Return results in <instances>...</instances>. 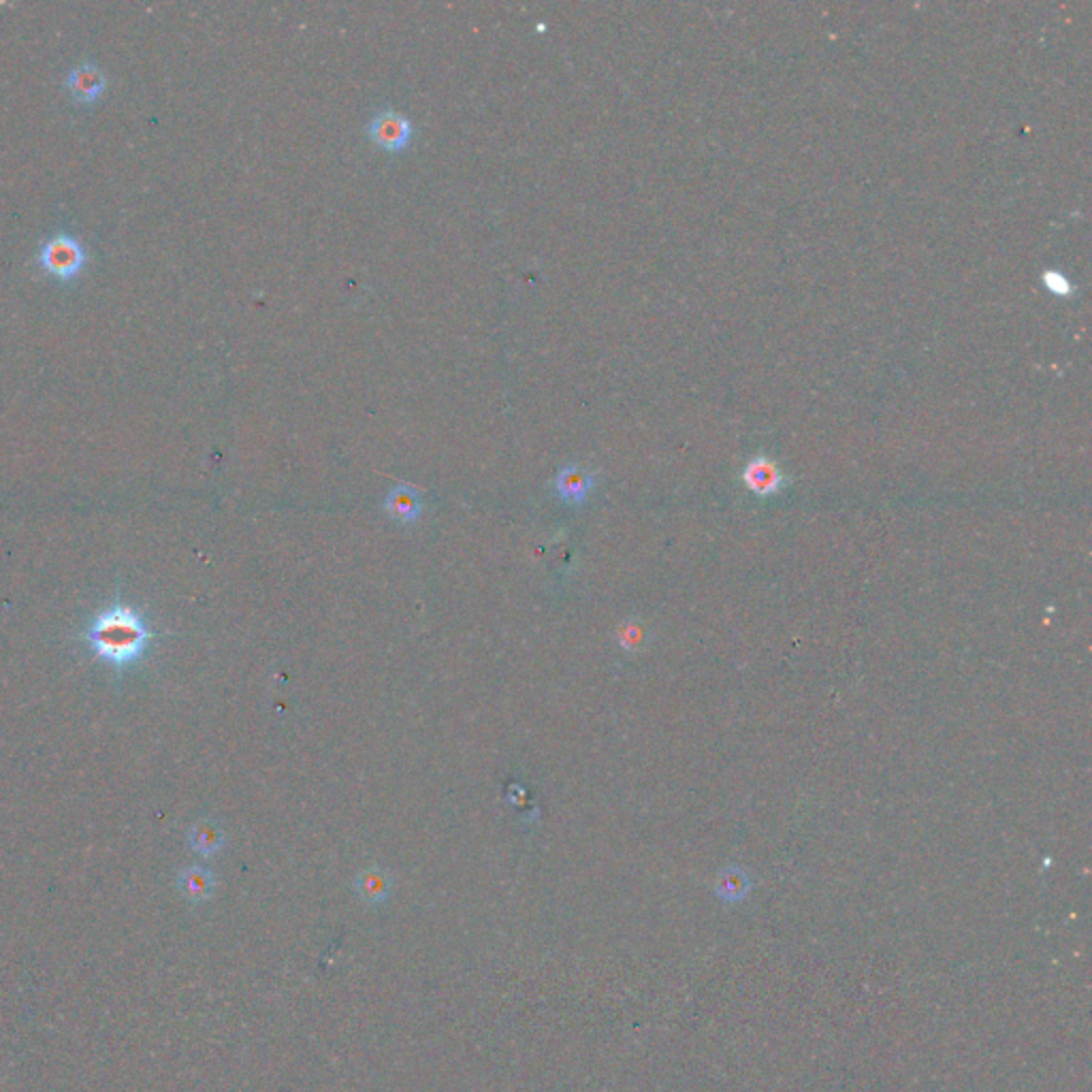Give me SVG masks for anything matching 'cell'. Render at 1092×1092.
<instances>
[{
	"mask_svg": "<svg viewBox=\"0 0 1092 1092\" xmlns=\"http://www.w3.org/2000/svg\"><path fill=\"white\" fill-rule=\"evenodd\" d=\"M1041 280H1043V284H1046V289L1054 295H1060V297L1073 295V284L1069 282V277L1065 273H1060L1056 270H1048V272H1043Z\"/></svg>",
	"mask_w": 1092,
	"mask_h": 1092,
	"instance_id": "cell-13",
	"label": "cell"
},
{
	"mask_svg": "<svg viewBox=\"0 0 1092 1092\" xmlns=\"http://www.w3.org/2000/svg\"><path fill=\"white\" fill-rule=\"evenodd\" d=\"M354 890H357V894L363 903L378 907L385 905L389 900L392 890V879L385 868L371 866L357 875V879H354Z\"/></svg>",
	"mask_w": 1092,
	"mask_h": 1092,
	"instance_id": "cell-6",
	"label": "cell"
},
{
	"mask_svg": "<svg viewBox=\"0 0 1092 1092\" xmlns=\"http://www.w3.org/2000/svg\"><path fill=\"white\" fill-rule=\"evenodd\" d=\"M593 472L581 465H566L555 478V491L559 493L563 502L568 504H581L593 488Z\"/></svg>",
	"mask_w": 1092,
	"mask_h": 1092,
	"instance_id": "cell-5",
	"label": "cell"
},
{
	"mask_svg": "<svg viewBox=\"0 0 1092 1092\" xmlns=\"http://www.w3.org/2000/svg\"><path fill=\"white\" fill-rule=\"evenodd\" d=\"M368 135L373 143H378L382 150L399 152L404 150L412 139V124L401 113L385 109L371 118L368 127Z\"/></svg>",
	"mask_w": 1092,
	"mask_h": 1092,
	"instance_id": "cell-3",
	"label": "cell"
},
{
	"mask_svg": "<svg viewBox=\"0 0 1092 1092\" xmlns=\"http://www.w3.org/2000/svg\"><path fill=\"white\" fill-rule=\"evenodd\" d=\"M39 263L47 273L60 277V280H73L82 272L85 252L75 237L59 235L43 244L39 250Z\"/></svg>",
	"mask_w": 1092,
	"mask_h": 1092,
	"instance_id": "cell-2",
	"label": "cell"
},
{
	"mask_svg": "<svg viewBox=\"0 0 1092 1092\" xmlns=\"http://www.w3.org/2000/svg\"><path fill=\"white\" fill-rule=\"evenodd\" d=\"M190 847H193L199 856L209 858L214 856L220 851L225 843V835L223 830H220L214 821H199L190 830Z\"/></svg>",
	"mask_w": 1092,
	"mask_h": 1092,
	"instance_id": "cell-10",
	"label": "cell"
},
{
	"mask_svg": "<svg viewBox=\"0 0 1092 1092\" xmlns=\"http://www.w3.org/2000/svg\"><path fill=\"white\" fill-rule=\"evenodd\" d=\"M747 886H749V877H747L743 870L739 868H730L725 870V873L720 877V894L724 898H741L747 892Z\"/></svg>",
	"mask_w": 1092,
	"mask_h": 1092,
	"instance_id": "cell-11",
	"label": "cell"
},
{
	"mask_svg": "<svg viewBox=\"0 0 1092 1092\" xmlns=\"http://www.w3.org/2000/svg\"><path fill=\"white\" fill-rule=\"evenodd\" d=\"M743 483L747 485L749 491H753L755 495L760 497H769L779 493L781 488L788 483V478H785L783 469L779 467V463L774 462V459L766 457V455H758L747 462L745 469H743Z\"/></svg>",
	"mask_w": 1092,
	"mask_h": 1092,
	"instance_id": "cell-4",
	"label": "cell"
},
{
	"mask_svg": "<svg viewBox=\"0 0 1092 1092\" xmlns=\"http://www.w3.org/2000/svg\"><path fill=\"white\" fill-rule=\"evenodd\" d=\"M385 508L392 519H397L401 523H412L420 516V508H423V504H420V495L415 491V488L408 485H397L395 488H391V493L387 495Z\"/></svg>",
	"mask_w": 1092,
	"mask_h": 1092,
	"instance_id": "cell-9",
	"label": "cell"
},
{
	"mask_svg": "<svg viewBox=\"0 0 1092 1092\" xmlns=\"http://www.w3.org/2000/svg\"><path fill=\"white\" fill-rule=\"evenodd\" d=\"M619 643L628 651L643 649L647 643V628L640 624V621H628V624L621 628Z\"/></svg>",
	"mask_w": 1092,
	"mask_h": 1092,
	"instance_id": "cell-12",
	"label": "cell"
},
{
	"mask_svg": "<svg viewBox=\"0 0 1092 1092\" xmlns=\"http://www.w3.org/2000/svg\"><path fill=\"white\" fill-rule=\"evenodd\" d=\"M66 85H69V92L73 94L75 101L94 103L105 90V75L97 69V66L82 64L69 73Z\"/></svg>",
	"mask_w": 1092,
	"mask_h": 1092,
	"instance_id": "cell-8",
	"label": "cell"
},
{
	"mask_svg": "<svg viewBox=\"0 0 1092 1092\" xmlns=\"http://www.w3.org/2000/svg\"><path fill=\"white\" fill-rule=\"evenodd\" d=\"M178 888L188 903L199 905L212 898L216 877L203 866H188L178 875Z\"/></svg>",
	"mask_w": 1092,
	"mask_h": 1092,
	"instance_id": "cell-7",
	"label": "cell"
},
{
	"mask_svg": "<svg viewBox=\"0 0 1092 1092\" xmlns=\"http://www.w3.org/2000/svg\"><path fill=\"white\" fill-rule=\"evenodd\" d=\"M82 640L94 657L120 673L148 655L154 631L150 629L141 610L113 602L90 621V626L82 631Z\"/></svg>",
	"mask_w": 1092,
	"mask_h": 1092,
	"instance_id": "cell-1",
	"label": "cell"
}]
</instances>
